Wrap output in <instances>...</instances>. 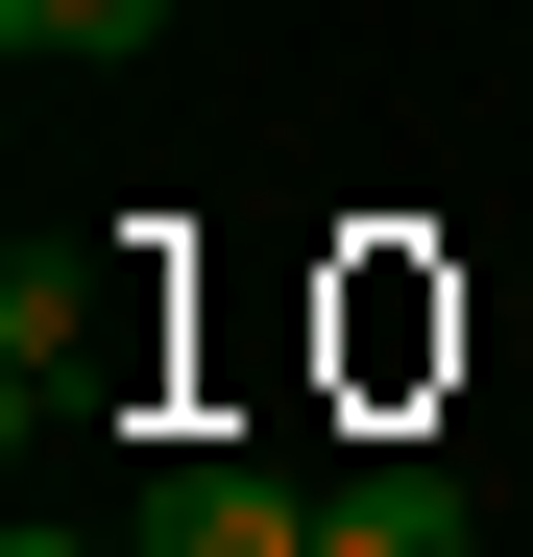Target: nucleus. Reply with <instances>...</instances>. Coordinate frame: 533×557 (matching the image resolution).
Here are the masks:
<instances>
[{"label":"nucleus","mask_w":533,"mask_h":557,"mask_svg":"<svg viewBox=\"0 0 533 557\" xmlns=\"http://www.w3.org/2000/svg\"><path fill=\"white\" fill-rule=\"evenodd\" d=\"M146 557H315V509L243 485V460H170V485H146Z\"/></svg>","instance_id":"f257e3e1"},{"label":"nucleus","mask_w":533,"mask_h":557,"mask_svg":"<svg viewBox=\"0 0 533 557\" xmlns=\"http://www.w3.org/2000/svg\"><path fill=\"white\" fill-rule=\"evenodd\" d=\"M315 557H461V485L436 460H364V485H315Z\"/></svg>","instance_id":"f03ea898"},{"label":"nucleus","mask_w":533,"mask_h":557,"mask_svg":"<svg viewBox=\"0 0 533 557\" xmlns=\"http://www.w3.org/2000/svg\"><path fill=\"white\" fill-rule=\"evenodd\" d=\"M0 49H25V73H146L170 0H0Z\"/></svg>","instance_id":"7ed1b4c3"},{"label":"nucleus","mask_w":533,"mask_h":557,"mask_svg":"<svg viewBox=\"0 0 533 557\" xmlns=\"http://www.w3.org/2000/svg\"><path fill=\"white\" fill-rule=\"evenodd\" d=\"M0 557H98V533H49V509H25V533H0Z\"/></svg>","instance_id":"20e7f679"}]
</instances>
